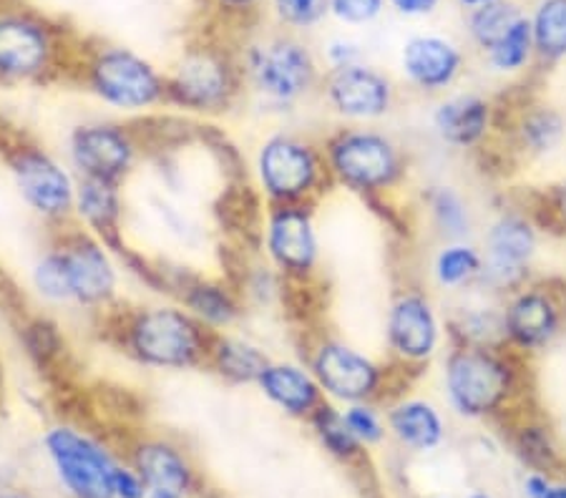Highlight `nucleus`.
<instances>
[{"instance_id":"9d476101","label":"nucleus","mask_w":566,"mask_h":498,"mask_svg":"<svg viewBox=\"0 0 566 498\" xmlns=\"http://www.w3.org/2000/svg\"><path fill=\"white\" fill-rule=\"evenodd\" d=\"M305 365L313 370L327 401L337 405L378 403L388 391V368L333 335H319L310 342Z\"/></svg>"},{"instance_id":"8fccbe9b","label":"nucleus","mask_w":566,"mask_h":498,"mask_svg":"<svg viewBox=\"0 0 566 498\" xmlns=\"http://www.w3.org/2000/svg\"><path fill=\"white\" fill-rule=\"evenodd\" d=\"M469 498H491V496L489 494H471Z\"/></svg>"},{"instance_id":"49530a36","label":"nucleus","mask_w":566,"mask_h":498,"mask_svg":"<svg viewBox=\"0 0 566 498\" xmlns=\"http://www.w3.org/2000/svg\"><path fill=\"white\" fill-rule=\"evenodd\" d=\"M544 498H566V486H549V491L544 494Z\"/></svg>"},{"instance_id":"0eeeda50","label":"nucleus","mask_w":566,"mask_h":498,"mask_svg":"<svg viewBox=\"0 0 566 498\" xmlns=\"http://www.w3.org/2000/svg\"><path fill=\"white\" fill-rule=\"evenodd\" d=\"M333 187L363 199L382 197L408 177V151L378 126L343 124L323 139Z\"/></svg>"},{"instance_id":"79ce46f5","label":"nucleus","mask_w":566,"mask_h":498,"mask_svg":"<svg viewBox=\"0 0 566 498\" xmlns=\"http://www.w3.org/2000/svg\"><path fill=\"white\" fill-rule=\"evenodd\" d=\"M522 453L532 464H546L552 458V446L546 433L542 428H526L522 433Z\"/></svg>"},{"instance_id":"f03ea898","label":"nucleus","mask_w":566,"mask_h":498,"mask_svg":"<svg viewBox=\"0 0 566 498\" xmlns=\"http://www.w3.org/2000/svg\"><path fill=\"white\" fill-rule=\"evenodd\" d=\"M237 56L244 78V91L262 112L285 116L319 94L325 68L313 49L297 33L275 31L262 35H242Z\"/></svg>"},{"instance_id":"e433bc0d","label":"nucleus","mask_w":566,"mask_h":498,"mask_svg":"<svg viewBox=\"0 0 566 498\" xmlns=\"http://www.w3.org/2000/svg\"><path fill=\"white\" fill-rule=\"evenodd\" d=\"M343 415L353 436L358 438L363 446H376L382 438H386L388 425L386 415L378 411L376 403H350L343 405Z\"/></svg>"},{"instance_id":"b1692460","label":"nucleus","mask_w":566,"mask_h":498,"mask_svg":"<svg viewBox=\"0 0 566 498\" xmlns=\"http://www.w3.org/2000/svg\"><path fill=\"white\" fill-rule=\"evenodd\" d=\"M431 124L446 147L473 149L486 141L494 124V108L486 98L473 94L451 96L433 108Z\"/></svg>"},{"instance_id":"4c0bfd02","label":"nucleus","mask_w":566,"mask_h":498,"mask_svg":"<svg viewBox=\"0 0 566 498\" xmlns=\"http://www.w3.org/2000/svg\"><path fill=\"white\" fill-rule=\"evenodd\" d=\"M205 3L224 25H237L244 31V25L260 15L268 0H205Z\"/></svg>"},{"instance_id":"5701e85b","label":"nucleus","mask_w":566,"mask_h":498,"mask_svg":"<svg viewBox=\"0 0 566 498\" xmlns=\"http://www.w3.org/2000/svg\"><path fill=\"white\" fill-rule=\"evenodd\" d=\"M134 468L142 476L146 498H187L191 491V466L169 441H142L134 451Z\"/></svg>"},{"instance_id":"f3484780","label":"nucleus","mask_w":566,"mask_h":498,"mask_svg":"<svg viewBox=\"0 0 566 498\" xmlns=\"http://www.w3.org/2000/svg\"><path fill=\"white\" fill-rule=\"evenodd\" d=\"M161 272V293L169 300H177L185 310L205 325L214 335L237 330L248 315V303L240 287L230 279L199 275L187 267L164 269Z\"/></svg>"},{"instance_id":"f8f14e48","label":"nucleus","mask_w":566,"mask_h":498,"mask_svg":"<svg viewBox=\"0 0 566 498\" xmlns=\"http://www.w3.org/2000/svg\"><path fill=\"white\" fill-rule=\"evenodd\" d=\"M262 259L287 285H305L319 267L315 204L264 206L260 220Z\"/></svg>"},{"instance_id":"37998d69","label":"nucleus","mask_w":566,"mask_h":498,"mask_svg":"<svg viewBox=\"0 0 566 498\" xmlns=\"http://www.w3.org/2000/svg\"><path fill=\"white\" fill-rule=\"evenodd\" d=\"M546 222L566 234V179L546 194Z\"/></svg>"},{"instance_id":"ea45409f","label":"nucleus","mask_w":566,"mask_h":498,"mask_svg":"<svg viewBox=\"0 0 566 498\" xmlns=\"http://www.w3.org/2000/svg\"><path fill=\"white\" fill-rule=\"evenodd\" d=\"M56 330H59L56 325H51L49 320H39L33 325L29 348L35 358L49 362L59 356V332Z\"/></svg>"},{"instance_id":"aec40b11","label":"nucleus","mask_w":566,"mask_h":498,"mask_svg":"<svg viewBox=\"0 0 566 498\" xmlns=\"http://www.w3.org/2000/svg\"><path fill=\"white\" fill-rule=\"evenodd\" d=\"M400 68L421 94H441L463 74V51L441 35H413L400 51Z\"/></svg>"},{"instance_id":"72a5a7b5","label":"nucleus","mask_w":566,"mask_h":498,"mask_svg":"<svg viewBox=\"0 0 566 498\" xmlns=\"http://www.w3.org/2000/svg\"><path fill=\"white\" fill-rule=\"evenodd\" d=\"M453 346H476V348H504V317L491 310L463 312L459 320L451 322Z\"/></svg>"},{"instance_id":"1a4fd4ad","label":"nucleus","mask_w":566,"mask_h":498,"mask_svg":"<svg viewBox=\"0 0 566 498\" xmlns=\"http://www.w3.org/2000/svg\"><path fill=\"white\" fill-rule=\"evenodd\" d=\"M63 153L78 179L124 187L139 167L144 144L129 121L86 119L71 126Z\"/></svg>"},{"instance_id":"9b49d317","label":"nucleus","mask_w":566,"mask_h":498,"mask_svg":"<svg viewBox=\"0 0 566 498\" xmlns=\"http://www.w3.org/2000/svg\"><path fill=\"white\" fill-rule=\"evenodd\" d=\"M51 240L66 267L71 307L88 312L112 310L122 287V262L114 250L73 222L53 232Z\"/></svg>"},{"instance_id":"7c9ffc66","label":"nucleus","mask_w":566,"mask_h":498,"mask_svg":"<svg viewBox=\"0 0 566 498\" xmlns=\"http://www.w3.org/2000/svg\"><path fill=\"white\" fill-rule=\"evenodd\" d=\"M534 53L544 61L566 59V0H542L532 18Z\"/></svg>"},{"instance_id":"58836bf2","label":"nucleus","mask_w":566,"mask_h":498,"mask_svg":"<svg viewBox=\"0 0 566 498\" xmlns=\"http://www.w3.org/2000/svg\"><path fill=\"white\" fill-rule=\"evenodd\" d=\"M331 15L340 23L365 25L373 23L386 8V0H327Z\"/></svg>"},{"instance_id":"6e6552de","label":"nucleus","mask_w":566,"mask_h":498,"mask_svg":"<svg viewBox=\"0 0 566 498\" xmlns=\"http://www.w3.org/2000/svg\"><path fill=\"white\" fill-rule=\"evenodd\" d=\"M518 385V370L504 348L453 346L443 360V388L463 418H486L504 405Z\"/></svg>"},{"instance_id":"c9c22d12","label":"nucleus","mask_w":566,"mask_h":498,"mask_svg":"<svg viewBox=\"0 0 566 498\" xmlns=\"http://www.w3.org/2000/svg\"><path fill=\"white\" fill-rule=\"evenodd\" d=\"M270 13L280 25V31L303 33L315 29L331 15L327 0H268Z\"/></svg>"},{"instance_id":"7ed1b4c3","label":"nucleus","mask_w":566,"mask_h":498,"mask_svg":"<svg viewBox=\"0 0 566 498\" xmlns=\"http://www.w3.org/2000/svg\"><path fill=\"white\" fill-rule=\"evenodd\" d=\"M248 98L237 43L224 39L191 41L167 71V108L191 119H219Z\"/></svg>"},{"instance_id":"f257e3e1","label":"nucleus","mask_w":566,"mask_h":498,"mask_svg":"<svg viewBox=\"0 0 566 498\" xmlns=\"http://www.w3.org/2000/svg\"><path fill=\"white\" fill-rule=\"evenodd\" d=\"M214 332L195 320L177 300L129 307L118 315L114 342L134 365L154 373L207 368Z\"/></svg>"},{"instance_id":"c03bdc74","label":"nucleus","mask_w":566,"mask_h":498,"mask_svg":"<svg viewBox=\"0 0 566 498\" xmlns=\"http://www.w3.org/2000/svg\"><path fill=\"white\" fill-rule=\"evenodd\" d=\"M400 15L418 18V15H431L441 0H386Z\"/></svg>"},{"instance_id":"4be33fe9","label":"nucleus","mask_w":566,"mask_h":498,"mask_svg":"<svg viewBox=\"0 0 566 498\" xmlns=\"http://www.w3.org/2000/svg\"><path fill=\"white\" fill-rule=\"evenodd\" d=\"M124 187L112 181L78 179L76 204H73V224L94 234L118 257L126 250L124 244Z\"/></svg>"},{"instance_id":"de8ad7c7","label":"nucleus","mask_w":566,"mask_h":498,"mask_svg":"<svg viewBox=\"0 0 566 498\" xmlns=\"http://www.w3.org/2000/svg\"><path fill=\"white\" fill-rule=\"evenodd\" d=\"M459 3L463 6V8H479V6H486V3H494V0H459Z\"/></svg>"},{"instance_id":"bb28decb","label":"nucleus","mask_w":566,"mask_h":498,"mask_svg":"<svg viewBox=\"0 0 566 498\" xmlns=\"http://www.w3.org/2000/svg\"><path fill=\"white\" fill-rule=\"evenodd\" d=\"M566 136V119L552 106H528L514 124V139L526 157L552 153Z\"/></svg>"},{"instance_id":"a18cd8bd","label":"nucleus","mask_w":566,"mask_h":498,"mask_svg":"<svg viewBox=\"0 0 566 498\" xmlns=\"http://www.w3.org/2000/svg\"><path fill=\"white\" fill-rule=\"evenodd\" d=\"M549 481H546L544 476H538V474H534V476H528L526 478V484H524V488H526V494H528V498H544V494L549 491Z\"/></svg>"},{"instance_id":"a878e982","label":"nucleus","mask_w":566,"mask_h":498,"mask_svg":"<svg viewBox=\"0 0 566 498\" xmlns=\"http://www.w3.org/2000/svg\"><path fill=\"white\" fill-rule=\"evenodd\" d=\"M388 433L400 446L426 453L446 438V423L438 407L426 398H398L386 411Z\"/></svg>"},{"instance_id":"39448f33","label":"nucleus","mask_w":566,"mask_h":498,"mask_svg":"<svg viewBox=\"0 0 566 498\" xmlns=\"http://www.w3.org/2000/svg\"><path fill=\"white\" fill-rule=\"evenodd\" d=\"M250 174L264 206L315 204L333 187L323 141L287 126L262 136Z\"/></svg>"},{"instance_id":"a211bd4d","label":"nucleus","mask_w":566,"mask_h":498,"mask_svg":"<svg viewBox=\"0 0 566 498\" xmlns=\"http://www.w3.org/2000/svg\"><path fill=\"white\" fill-rule=\"evenodd\" d=\"M536 255V224L524 212H501L483 237V272L479 283L501 293L526 285Z\"/></svg>"},{"instance_id":"2f4dec72","label":"nucleus","mask_w":566,"mask_h":498,"mask_svg":"<svg viewBox=\"0 0 566 498\" xmlns=\"http://www.w3.org/2000/svg\"><path fill=\"white\" fill-rule=\"evenodd\" d=\"M310 425H313L315 436L323 443L325 451H331L337 458L350 460L355 456H360V451L365 448L363 443L353 436L348 423H345L343 407L333 401H325L313 415H310Z\"/></svg>"},{"instance_id":"09e8293b","label":"nucleus","mask_w":566,"mask_h":498,"mask_svg":"<svg viewBox=\"0 0 566 498\" xmlns=\"http://www.w3.org/2000/svg\"><path fill=\"white\" fill-rule=\"evenodd\" d=\"M0 498H25V496H18V494H0Z\"/></svg>"},{"instance_id":"4468645a","label":"nucleus","mask_w":566,"mask_h":498,"mask_svg":"<svg viewBox=\"0 0 566 498\" xmlns=\"http://www.w3.org/2000/svg\"><path fill=\"white\" fill-rule=\"evenodd\" d=\"M43 448L73 498H114V470L122 460L104 443L59 423L43 433Z\"/></svg>"},{"instance_id":"cd10ccee","label":"nucleus","mask_w":566,"mask_h":498,"mask_svg":"<svg viewBox=\"0 0 566 498\" xmlns=\"http://www.w3.org/2000/svg\"><path fill=\"white\" fill-rule=\"evenodd\" d=\"M426 212L431 216L433 230L441 234L446 242H463L471 232V210L459 189L449 184L428 187L423 194Z\"/></svg>"},{"instance_id":"393cba45","label":"nucleus","mask_w":566,"mask_h":498,"mask_svg":"<svg viewBox=\"0 0 566 498\" xmlns=\"http://www.w3.org/2000/svg\"><path fill=\"white\" fill-rule=\"evenodd\" d=\"M270 360L272 356L260 346V342H254L248 335L230 330L214 335L207 370H212L222 383L242 388L258 383V378L262 375V370L268 368Z\"/></svg>"},{"instance_id":"473e14b6","label":"nucleus","mask_w":566,"mask_h":498,"mask_svg":"<svg viewBox=\"0 0 566 498\" xmlns=\"http://www.w3.org/2000/svg\"><path fill=\"white\" fill-rule=\"evenodd\" d=\"M31 285L35 289V295H39L45 305L71 307L66 267H63L61 250L53 240L49 247L41 252L39 259H35V265L31 269Z\"/></svg>"},{"instance_id":"a19ab883","label":"nucleus","mask_w":566,"mask_h":498,"mask_svg":"<svg viewBox=\"0 0 566 498\" xmlns=\"http://www.w3.org/2000/svg\"><path fill=\"white\" fill-rule=\"evenodd\" d=\"M327 68H345L363 63V49L350 39H335L325 45Z\"/></svg>"},{"instance_id":"ddd939ff","label":"nucleus","mask_w":566,"mask_h":498,"mask_svg":"<svg viewBox=\"0 0 566 498\" xmlns=\"http://www.w3.org/2000/svg\"><path fill=\"white\" fill-rule=\"evenodd\" d=\"M11 174L25 206L53 230L73 222L78 177L66 159L39 144H21L11 157Z\"/></svg>"},{"instance_id":"c756f323","label":"nucleus","mask_w":566,"mask_h":498,"mask_svg":"<svg viewBox=\"0 0 566 498\" xmlns=\"http://www.w3.org/2000/svg\"><path fill=\"white\" fill-rule=\"evenodd\" d=\"M524 13L516 3L494 0V3L473 8L469 15V33L481 51H491L504 35L522 21Z\"/></svg>"},{"instance_id":"c85d7f7f","label":"nucleus","mask_w":566,"mask_h":498,"mask_svg":"<svg viewBox=\"0 0 566 498\" xmlns=\"http://www.w3.org/2000/svg\"><path fill=\"white\" fill-rule=\"evenodd\" d=\"M433 279L446 289H463L476 285L483 272V252L473 244L446 242L433 257Z\"/></svg>"},{"instance_id":"20e7f679","label":"nucleus","mask_w":566,"mask_h":498,"mask_svg":"<svg viewBox=\"0 0 566 498\" xmlns=\"http://www.w3.org/2000/svg\"><path fill=\"white\" fill-rule=\"evenodd\" d=\"M73 74H78L88 96L114 114L146 116L167 108V71L129 45L81 43Z\"/></svg>"},{"instance_id":"f704fd0d","label":"nucleus","mask_w":566,"mask_h":498,"mask_svg":"<svg viewBox=\"0 0 566 498\" xmlns=\"http://www.w3.org/2000/svg\"><path fill=\"white\" fill-rule=\"evenodd\" d=\"M534 53V33H532V21L524 15L514 29H511L504 39H501L494 49H491L486 56L494 71H501V74H516L522 71L528 59Z\"/></svg>"},{"instance_id":"2eb2a0df","label":"nucleus","mask_w":566,"mask_h":498,"mask_svg":"<svg viewBox=\"0 0 566 498\" xmlns=\"http://www.w3.org/2000/svg\"><path fill=\"white\" fill-rule=\"evenodd\" d=\"M319 96L327 112L343 124H376L396 108V84L365 61L345 68H325Z\"/></svg>"},{"instance_id":"412c9836","label":"nucleus","mask_w":566,"mask_h":498,"mask_svg":"<svg viewBox=\"0 0 566 498\" xmlns=\"http://www.w3.org/2000/svg\"><path fill=\"white\" fill-rule=\"evenodd\" d=\"M254 388L264 395V401L272 403L290 418H305L310 421L319 405H323L327 398L323 388L313 375L305 362L295 360H275L268 362V368L262 370Z\"/></svg>"},{"instance_id":"dca6fc26","label":"nucleus","mask_w":566,"mask_h":498,"mask_svg":"<svg viewBox=\"0 0 566 498\" xmlns=\"http://www.w3.org/2000/svg\"><path fill=\"white\" fill-rule=\"evenodd\" d=\"M443 342V325L423 289L403 287L390 300L386 315V346L400 368H423Z\"/></svg>"},{"instance_id":"423d86ee","label":"nucleus","mask_w":566,"mask_h":498,"mask_svg":"<svg viewBox=\"0 0 566 498\" xmlns=\"http://www.w3.org/2000/svg\"><path fill=\"white\" fill-rule=\"evenodd\" d=\"M81 43L56 18L33 8L0 11V81L51 84L63 71H76Z\"/></svg>"},{"instance_id":"6ab92c4d","label":"nucleus","mask_w":566,"mask_h":498,"mask_svg":"<svg viewBox=\"0 0 566 498\" xmlns=\"http://www.w3.org/2000/svg\"><path fill=\"white\" fill-rule=\"evenodd\" d=\"M501 317L509 348L542 352L559 338L566 320V300L549 285H524L509 295Z\"/></svg>"}]
</instances>
